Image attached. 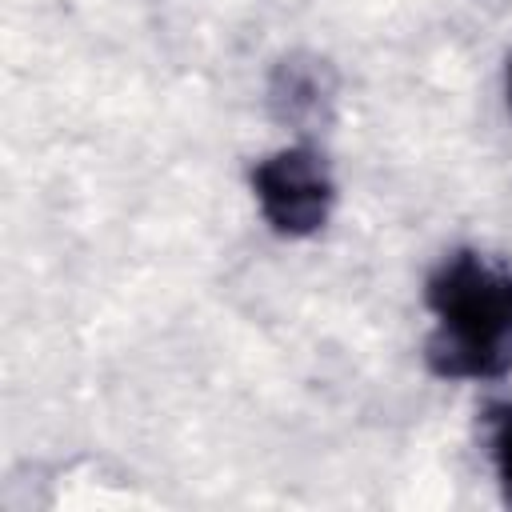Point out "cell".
<instances>
[{"label":"cell","mask_w":512,"mask_h":512,"mask_svg":"<svg viewBox=\"0 0 512 512\" xmlns=\"http://www.w3.org/2000/svg\"><path fill=\"white\" fill-rule=\"evenodd\" d=\"M436 332L424 360L444 380H500L512 372V280L476 252H452L424 288Z\"/></svg>","instance_id":"cell-1"},{"label":"cell","mask_w":512,"mask_h":512,"mask_svg":"<svg viewBox=\"0 0 512 512\" xmlns=\"http://www.w3.org/2000/svg\"><path fill=\"white\" fill-rule=\"evenodd\" d=\"M248 180H252L256 204H260L264 220L272 224V232H280L288 240L320 232L332 212V200H336L332 172H328L324 156L308 144H292V148L264 156L260 164H252Z\"/></svg>","instance_id":"cell-2"},{"label":"cell","mask_w":512,"mask_h":512,"mask_svg":"<svg viewBox=\"0 0 512 512\" xmlns=\"http://www.w3.org/2000/svg\"><path fill=\"white\" fill-rule=\"evenodd\" d=\"M332 100H336V76H332L328 60H320L312 52H292V56L276 60V68L268 76V108L280 124H288L296 132H312L320 124H328Z\"/></svg>","instance_id":"cell-3"},{"label":"cell","mask_w":512,"mask_h":512,"mask_svg":"<svg viewBox=\"0 0 512 512\" xmlns=\"http://www.w3.org/2000/svg\"><path fill=\"white\" fill-rule=\"evenodd\" d=\"M484 424H488V444H492V464H496V476H500V492L512 504V404H488Z\"/></svg>","instance_id":"cell-4"},{"label":"cell","mask_w":512,"mask_h":512,"mask_svg":"<svg viewBox=\"0 0 512 512\" xmlns=\"http://www.w3.org/2000/svg\"><path fill=\"white\" fill-rule=\"evenodd\" d=\"M504 92H508V108H512V56H508V76H504Z\"/></svg>","instance_id":"cell-5"}]
</instances>
